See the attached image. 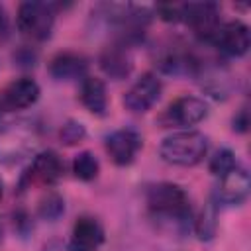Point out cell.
I'll use <instances>...</instances> for the list:
<instances>
[{"instance_id":"2e32d148","label":"cell","mask_w":251,"mask_h":251,"mask_svg":"<svg viewBox=\"0 0 251 251\" xmlns=\"http://www.w3.org/2000/svg\"><path fill=\"white\" fill-rule=\"evenodd\" d=\"M100 67H102V71L108 76H112L116 80L126 78L131 73V59H129L127 49H124V45H112V47H108L100 55Z\"/></svg>"},{"instance_id":"484cf974","label":"cell","mask_w":251,"mask_h":251,"mask_svg":"<svg viewBox=\"0 0 251 251\" xmlns=\"http://www.w3.org/2000/svg\"><path fill=\"white\" fill-rule=\"evenodd\" d=\"M0 110H2V108H0Z\"/></svg>"},{"instance_id":"ba28073f","label":"cell","mask_w":251,"mask_h":251,"mask_svg":"<svg viewBox=\"0 0 251 251\" xmlns=\"http://www.w3.org/2000/svg\"><path fill=\"white\" fill-rule=\"evenodd\" d=\"M37 98H39V84L29 76H22L4 86V90L0 92V108L24 110L35 104Z\"/></svg>"},{"instance_id":"7a4b0ae2","label":"cell","mask_w":251,"mask_h":251,"mask_svg":"<svg viewBox=\"0 0 251 251\" xmlns=\"http://www.w3.org/2000/svg\"><path fill=\"white\" fill-rule=\"evenodd\" d=\"M208 153V139L200 131H180L165 137L159 145L163 161L178 167L198 165Z\"/></svg>"},{"instance_id":"603a6c76","label":"cell","mask_w":251,"mask_h":251,"mask_svg":"<svg viewBox=\"0 0 251 251\" xmlns=\"http://www.w3.org/2000/svg\"><path fill=\"white\" fill-rule=\"evenodd\" d=\"M247 126H249V112H247V108L243 106V108L235 114V118H233V129L239 131V133H245V131H247Z\"/></svg>"},{"instance_id":"cb8c5ba5","label":"cell","mask_w":251,"mask_h":251,"mask_svg":"<svg viewBox=\"0 0 251 251\" xmlns=\"http://www.w3.org/2000/svg\"><path fill=\"white\" fill-rule=\"evenodd\" d=\"M10 35V20H8V14L4 10V6L0 4V39H8Z\"/></svg>"},{"instance_id":"7c38bea8","label":"cell","mask_w":251,"mask_h":251,"mask_svg":"<svg viewBox=\"0 0 251 251\" xmlns=\"http://www.w3.org/2000/svg\"><path fill=\"white\" fill-rule=\"evenodd\" d=\"M88 71V59L80 53L61 51L49 61V73L57 80H73L84 76Z\"/></svg>"},{"instance_id":"8992f818","label":"cell","mask_w":251,"mask_h":251,"mask_svg":"<svg viewBox=\"0 0 251 251\" xmlns=\"http://www.w3.org/2000/svg\"><path fill=\"white\" fill-rule=\"evenodd\" d=\"M212 43L229 57H243L249 51L251 45V33L249 27L239 22V20H231L226 22L218 27V31L212 37Z\"/></svg>"},{"instance_id":"d6986e66","label":"cell","mask_w":251,"mask_h":251,"mask_svg":"<svg viewBox=\"0 0 251 251\" xmlns=\"http://www.w3.org/2000/svg\"><path fill=\"white\" fill-rule=\"evenodd\" d=\"M235 167H237V161H235V153L231 149H220L210 161V173L216 176H224L226 173H229Z\"/></svg>"},{"instance_id":"3957f363","label":"cell","mask_w":251,"mask_h":251,"mask_svg":"<svg viewBox=\"0 0 251 251\" xmlns=\"http://www.w3.org/2000/svg\"><path fill=\"white\" fill-rule=\"evenodd\" d=\"M55 4L49 2H22L18 8V16H16V24L18 29L35 41H45L51 35L53 24H55Z\"/></svg>"},{"instance_id":"5b68a950","label":"cell","mask_w":251,"mask_h":251,"mask_svg":"<svg viewBox=\"0 0 251 251\" xmlns=\"http://www.w3.org/2000/svg\"><path fill=\"white\" fill-rule=\"evenodd\" d=\"M161 90H163V84L159 76L153 73H145L124 94V106L133 114H143L159 100Z\"/></svg>"},{"instance_id":"8fae6325","label":"cell","mask_w":251,"mask_h":251,"mask_svg":"<svg viewBox=\"0 0 251 251\" xmlns=\"http://www.w3.org/2000/svg\"><path fill=\"white\" fill-rule=\"evenodd\" d=\"M104 243V227L92 216H80L71 233V251H98Z\"/></svg>"},{"instance_id":"5bb4252c","label":"cell","mask_w":251,"mask_h":251,"mask_svg":"<svg viewBox=\"0 0 251 251\" xmlns=\"http://www.w3.org/2000/svg\"><path fill=\"white\" fill-rule=\"evenodd\" d=\"M31 131L29 129H8L0 133V161H18L31 149Z\"/></svg>"},{"instance_id":"44dd1931","label":"cell","mask_w":251,"mask_h":251,"mask_svg":"<svg viewBox=\"0 0 251 251\" xmlns=\"http://www.w3.org/2000/svg\"><path fill=\"white\" fill-rule=\"evenodd\" d=\"M84 135H86L84 126L78 124V122H75V120H69V122L61 127V131H59V137H61V141H63L65 145H75V143L82 141Z\"/></svg>"},{"instance_id":"9a60e30c","label":"cell","mask_w":251,"mask_h":251,"mask_svg":"<svg viewBox=\"0 0 251 251\" xmlns=\"http://www.w3.org/2000/svg\"><path fill=\"white\" fill-rule=\"evenodd\" d=\"M82 106L96 114V116H104L108 110V96H106V86L100 78L96 76H84L80 82V94H78Z\"/></svg>"},{"instance_id":"30bf717a","label":"cell","mask_w":251,"mask_h":251,"mask_svg":"<svg viewBox=\"0 0 251 251\" xmlns=\"http://www.w3.org/2000/svg\"><path fill=\"white\" fill-rule=\"evenodd\" d=\"M139 149H141V135L133 129H118L106 137V151L110 159L120 167L129 165Z\"/></svg>"},{"instance_id":"d4e9b609","label":"cell","mask_w":251,"mask_h":251,"mask_svg":"<svg viewBox=\"0 0 251 251\" xmlns=\"http://www.w3.org/2000/svg\"><path fill=\"white\" fill-rule=\"evenodd\" d=\"M2 194H4V186H2V178H0V198H2Z\"/></svg>"},{"instance_id":"4fadbf2b","label":"cell","mask_w":251,"mask_h":251,"mask_svg":"<svg viewBox=\"0 0 251 251\" xmlns=\"http://www.w3.org/2000/svg\"><path fill=\"white\" fill-rule=\"evenodd\" d=\"M63 173H65V163L51 149L37 153L33 157V161H31V167H29V176L33 180L41 182V184H55V182H59Z\"/></svg>"},{"instance_id":"7402d4cb","label":"cell","mask_w":251,"mask_h":251,"mask_svg":"<svg viewBox=\"0 0 251 251\" xmlns=\"http://www.w3.org/2000/svg\"><path fill=\"white\" fill-rule=\"evenodd\" d=\"M14 59L18 61V65L20 67H33L35 65V59H37V55L31 51V49H27V47H22L16 55H14Z\"/></svg>"},{"instance_id":"ac0fdd59","label":"cell","mask_w":251,"mask_h":251,"mask_svg":"<svg viewBox=\"0 0 251 251\" xmlns=\"http://www.w3.org/2000/svg\"><path fill=\"white\" fill-rule=\"evenodd\" d=\"M98 171H100V163H98L96 155L90 153V151H80L73 159V173L80 180H92V178H96L98 176Z\"/></svg>"},{"instance_id":"277c9868","label":"cell","mask_w":251,"mask_h":251,"mask_svg":"<svg viewBox=\"0 0 251 251\" xmlns=\"http://www.w3.org/2000/svg\"><path fill=\"white\" fill-rule=\"evenodd\" d=\"M180 22H186L194 33L206 41H212L220 27V6L214 2H188L178 4Z\"/></svg>"},{"instance_id":"6da1fadb","label":"cell","mask_w":251,"mask_h":251,"mask_svg":"<svg viewBox=\"0 0 251 251\" xmlns=\"http://www.w3.org/2000/svg\"><path fill=\"white\" fill-rule=\"evenodd\" d=\"M147 206L151 214L159 220L176 224L180 229L186 227L190 220L188 194L173 182H157L147 188Z\"/></svg>"},{"instance_id":"ffe728a7","label":"cell","mask_w":251,"mask_h":251,"mask_svg":"<svg viewBox=\"0 0 251 251\" xmlns=\"http://www.w3.org/2000/svg\"><path fill=\"white\" fill-rule=\"evenodd\" d=\"M37 212H39V216L45 218V220H57V218L65 212V200H63L57 192H49V194L39 202Z\"/></svg>"},{"instance_id":"52a82bcc","label":"cell","mask_w":251,"mask_h":251,"mask_svg":"<svg viewBox=\"0 0 251 251\" xmlns=\"http://www.w3.org/2000/svg\"><path fill=\"white\" fill-rule=\"evenodd\" d=\"M208 116V104L196 96L176 98L163 114V122L169 126H194Z\"/></svg>"},{"instance_id":"9c48e42d","label":"cell","mask_w":251,"mask_h":251,"mask_svg":"<svg viewBox=\"0 0 251 251\" xmlns=\"http://www.w3.org/2000/svg\"><path fill=\"white\" fill-rule=\"evenodd\" d=\"M249 190H251L249 173L241 167H235L229 173H226L224 176H220L216 194H218V202H224L229 206H239L249 196Z\"/></svg>"},{"instance_id":"e0dca14e","label":"cell","mask_w":251,"mask_h":251,"mask_svg":"<svg viewBox=\"0 0 251 251\" xmlns=\"http://www.w3.org/2000/svg\"><path fill=\"white\" fill-rule=\"evenodd\" d=\"M216 227H218V208H216V202L210 200L202 208V212H200V216L194 224V229H196L198 239L208 241L216 235Z\"/></svg>"}]
</instances>
